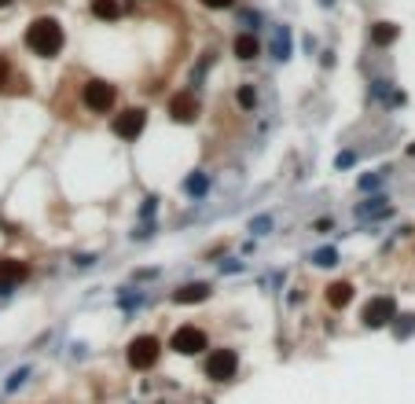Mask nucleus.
Wrapping results in <instances>:
<instances>
[{
  "instance_id": "nucleus-1",
  "label": "nucleus",
  "mask_w": 415,
  "mask_h": 404,
  "mask_svg": "<svg viewBox=\"0 0 415 404\" xmlns=\"http://www.w3.org/2000/svg\"><path fill=\"white\" fill-rule=\"evenodd\" d=\"M63 41H67V34H63V26L52 15L34 19L30 30H26V48L34 52V56H41V59H56L63 52Z\"/></svg>"
},
{
  "instance_id": "nucleus-2",
  "label": "nucleus",
  "mask_w": 415,
  "mask_h": 404,
  "mask_svg": "<svg viewBox=\"0 0 415 404\" xmlns=\"http://www.w3.org/2000/svg\"><path fill=\"white\" fill-rule=\"evenodd\" d=\"M81 100H85V107L96 111V114H111L114 103H118V89L107 85V81H89L85 92H81Z\"/></svg>"
},
{
  "instance_id": "nucleus-3",
  "label": "nucleus",
  "mask_w": 415,
  "mask_h": 404,
  "mask_svg": "<svg viewBox=\"0 0 415 404\" xmlns=\"http://www.w3.org/2000/svg\"><path fill=\"white\" fill-rule=\"evenodd\" d=\"M158 349H162V346H158L155 335H140V338H133V342H129V353H125V360H129V368L147 371V368H155Z\"/></svg>"
},
{
  "instance_id": "nucleus-4",
  "label": "nucleus",
  "mask_w": 415,
  "mask_h": 404,
  "mask_svg": "<svg viewBox=\"0 0 415 404\" xmlns=\"http://www.w3.org/2000/svg\"><path fill=\"white\" fill-rule=\"evenodd\" d=\"M236 371H239V353L236 349H214V353L206 357V379L228 382V379H236Z\"/></svg>"
},
{
  "instance_id": "nucleus-5",
  "label": "nucleus",
  "mask_w": 415,
  "mask_h": 404,
  "mask_svg": "<svg viewBox=\"0 0 415 404\" xmlns=\"http://www.w3.org/2000/svg\"><path fill=\"white\" fill-rule=\"evenodd\" d=\"M360 320H364V327H386V324L397 320V302H393L390 294L371 298L364 305V313H360Z\"/></svg>"
},
{
  "instance_id": "nucleus-6",
  "label": "nucleus",
  "mask_w": 415,
  "mask_h": 404,
  "mask_svg": "<svg viewBox=\"0 0 415 404\" xmlns=\"http://www.w3.org/2000/svg\"><path fill=\"white\" fill-rule=\"evenodd\" d=\"M206 346H210V338H206V331H202V327L184 324V327H177V331H173V349H177V353H184V357H195V353H202Z\"/></svg>"
},
{
  "instance_id": "nucleus-7",
  "label": "nucleus",
  "mask_w": 415,
  "mask_h": 404,
  "mask_svg": "<svg viewBox=\"0 0 415 404\" xmlns=\"http://www.w3.org/2000/svg\"><path fill=\"white\" fill-rule=\"evenodd\" d=\"M144 125H147V114L140 107H129V111H122L118 118H114V136H122V140H136V136L144 133Z\"/></svg>"
},
{
  "instance_id": "nucleus-8",
  "label": "nucleus",
  "mask_w": 415,
  "mask_h": 404,
  "mask_svg": "<svg viewBox=\"0 0 415 404\" xmlns=\"http://www.w3.org/2000/svg\"><path fill=\"white\" fill-rule=\"evenodd\" d=\"M30 276V269L15 258H0V294H12L19 283Z\"/></svg>"
},
{
  "instance_id": "nucleus-9",
  "label": "nucleus",
  "mask_w": 415,
  "mask_h": 404,
  "mask_svg": "<svg viewBox=\"0 0 415 404\" xmlns=\"http://www.w3.org/2000/svg\"><path fill=\"white\" fill-rule=\"evenodd\" d=\"M195 114H199V100L191 92H177L169 100V118L173 122H195Z\"/></svg>"
},
{
  "instance_id": "nucleus-10",
  "label": "nucleus",
  "mask_w": 415,
  "mask_h": 404,
  "mask_svg": "<svg viewBox=\"0 0 415 404\" xmlns=\"http://www.w3.org/2000/svg\"><path fill=\"white\" fill-rule=\"evenodd\" d=\"M206 298H210V283H188V287H180V291L173 294V302L195 305V302H206Z\"/></svg>"
},
{
  "instance_id": "nucleus-11",
  "label": "nucleus",
  "mask_w": 415,
  "mask_h": 404,
  "mask_svg": "<svg viewBox=\"0 0 415 404\" xmlns=\"http://www.w3.org/2000/svg\"><path fill=\"white\" fill-rule=\"evenodd\" d=\"M232 52H236L239 59H258L261 45H258V37H254V34H239L236 41H232Z\"/></svg>"
},
{
  "instance_id": "nucleus-12",
  "label": "nucleus",
  "mask_w": 415,
  "mask_h": 404,
  "mask_svg": "<svg viewBox=\"0 0 415 404\" xmlns=\"http://www.w3.org/2000/svg\"><path fill=\"white\" fill-rule=\"evenodd\" d=\"M92 15L103 23H114V19H122V0H92Z\"/></svg>"
},
{
  "instance_id": "nucleus-13",
  "label": "nucleus",
  "mask_w": 415,
  "mask_h": 404,
  "mask_svg": "<svg viewBox=\"0 0 415 404\" xmlns=\"http://www.w3.org/2000/svg\"><path fill=\"white\" fill-rule=\"evenodd\" d=\"M349 298H353V287H349V283H331V287H327V305H331V309L349 305Z\"/></svg>"
},
{
  "instance_id": "nucleus-14",
  "label": "nucleus",
  "mask_w": 415,
  "mask_h": 404,
  "mask_svg": "<svg viewBox=\"0 0 415 404\" xmlns=\"http://www.w3.org/2000/svg\"><path fill=\"white\" fill-rule=\"evenodd\" d=\"M371 41H375L379 48L393 45V41H397V26H393V23H375V30H371Z\"/></svg>"
},
{
  "instance_id": "nucleus-15",
  "label": "nucleus",
  "mask_w": 415,
  "mask_h": 404,
  "mask_svg": "<svg viewBox=\"0 0 415 404\" xmlns=\"http://www.w3.org/2000/svg\"><path fill=\"white\" fill-rule=\"evenodd\" d=\"M184 191H188V195H206V191H210V173L188 177V180H184Z\"/></svg>"
},
{
  "instance_id": "nucleus-16",
  "label": "nucleus",
  "mask_w": 415,
  "mask_h": 404,
  "mask_svg": "<svg viewBox=\"0 0 415 404\" xmlns=\"http://www.w3.org/2000/svg\"><path fill=\"white\" fill-rule=\"evenodd\" d=\"M272 48H276V59H287L291 45H287V30H283V26H276V41H272Z\"/></svg>"
},
{
  "instance_id": "nucleus-17",
  "label": "nucleus",
  "mask_w": 415,
  "mask_h": 404,
  "mask_svg": "<svg viewBox=\"0 0 415 404\" xmlns=\"http://www.w3.org/2000/svg\"><path fill=\"white\" fill-rule=\"evenodd\" d=\"M12 81H15V70H12V63H8L4 56H0V92H4V89H12Z\"/></svg>"
},
{
  "instance_id": "nucleus-18",
  "label": "nucleus",
  "mask_w": 415,
  "mask_h": 404,
  "mask_svg": "<svg viewBox=\"0 0 415 404\" xmlns=\"http://www.w3.org/2000/svg\"><path fill=\"white\" fill-rule=\"evenodd\" d=\"M379 210H386V199H368L364 206H357V217H371V214H379Z\"/></svg>"
},
{
  "instance_id": "nucleus-19",
  "label": "nucleus",
  "mask_w": 415,
  "mask_h": 404,
  "mask_svg": "<svg viewBox=\"0 0 415 404\" xmlns=\"http://www.w3.org/2000/svg\"><path fill=\"white\" fill-rule=\"evenodd\" d=\"M313 261H316V265H324V269H331V265H338V254H335V250H316V254H313Z\"/></svg>"
},
{
  "instance_id": "nucleus-20",
  "label": "nucleus",
  "mask_w": 415,
  "mask_h": 404,
  "mask_svg": "<svg viewBox=\"0 0 415 404\" xmlns=\"http://www.w3.org/2000/svg\"><path fill=\"white\" fill-rule=\"evenodd\" d=\"M265 228L272 232V217H258V221L250 225V232H254V236H265Z\"/></svg>"
},
{
  "instance_id": "nucleus-21",
  "label": "nucleus",
  "mask_w": 415,
  "mask_h": 404,
  "mask_svg": "<svg viewBox=\"0 0 415 404\" xmlns=\"http://www.w3.org/2000/svg\"><path fill=\"white\" fill-rule=\"evenodd\" d=\"M26 375H30V371H26V368H19L15 375L8 379V386H4V390H19V386H23V379H26Z\"/></svg>"
},
{
  "instance_id": "nucleus-22",
  "label": "nucleus",
  "mask_w": 415,
  "mask_h": 404,
  "mask_svg": "<svg viewBox=\"0 0 415 404\" xmlns=\"http://www.w3.org/2000/svg\"><path fill=\"white\" fill-rule=\"evenodd\" d=\"M236 100L243 103V107H254V89H247V85H243V89H239V96H236Z\"/></svg>"
},
{
  "instance_id": "nucleus-23",
  "label": "nucleus",
  "mask_w": 415,
  "mask_h": 404,
  "mask_svg": "<svg viewBox=\"0 0 415 404\" xmlns=\"http://www.w3.org/2000/svg\"><path fill=\"white\" fill-rule=\"evenodd\" d=\"M401 320H404V324H397V335L404 338V335H408L412 327H415V316H401Z\"/></svg>"
},
{
  "instance_id": "nucleus-24",
  "label": "nucleus",
  "mask_w": 415,
  "mask_h": 404,
  "mask_svg": "<svg viewBox=\"0 0 415 404\" xmlns=\"http://www.w3.org/2000/svg\"><path fill=\"white\" fill-rule=\"evenodd\" d=\"M353 162H357L353 151H342V155H338V169H346V166H353Z\"/></svg>"
},
{
  "instance_id": "nucleus-25",
  "label": "nucleus",
  "mask_w": 415,
  "mask_h": 404,
  "mask_svg": "<svg viewBox=\"0 0 415 404\" xmlns=\"http://www.w3.org/2000/svg\"><path fill=\"white\" fill-rule=\"evenodd\" d=\"M199 4H206V8H232L236 0H199Z\"/></svg>"
},
{
  "instance_id": "nucleus-26",
  "label": "nucleus",
  "mask_w": 415,
  "mask_h": 404,
  "mask_svg": "<svg viewBox=\"0 0 415 404\" xmlns=\"http://www.w3.org/2000/svg\"><path fill=\"white\" fill-rule=\"evenodd\" d=\"M8 4H12V0H0V8H8Z\"/></svg>"
},
{
  "instance_id": "nucleus-27",
  "label": "nucleus",
  "mask_w": 415,
  "mask_h": 404,
  "mask_svg": "<svg viewBox=\"0 0 415 404\" xmlns=\"http://www.w3.org/2000/svg\"><path fill=\"white\" fill-rule=\"evenodd\" d=\"M408 151H412V155H415V144H412V147H408Z\"/></svg>"
}]
</instances>
